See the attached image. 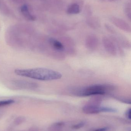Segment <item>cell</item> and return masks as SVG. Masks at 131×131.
Masks as SVG:
<instances>
[{"instance_id":"6da1fadb","label":"cell","mask_w":131,"mask_h":131,"mask_svg":"<svg viewBox=\"0 0 131 131\" xmlns=\"http://www.w3.org/2000/svg\"><path fill=\"white\" fill-rule=\"evenodd\" d=\"M14 72L15 74L19 76L40 81L57 80L62 77V74L59 72L45 68L17 69L15 70Z\"/></svg>"},{"instance_id":"7a4b0ae2","label":"cell","mask_w":131,"mask_h":131,"mask_svg":"<svg viewBox=\"0 0 131 131\" xmlns=\"http://www.w3.org/2000/svg\"><path fill=\"white\" fill-rule=\"evenodd\" d=\"M115 86L108 84H97L87 87L74 88L71 90L72 94L77 96L87 97L103 95L115 90Z\"/></svg>"},{"instance_id":"3957f363","label":"cell","mask_w":131,"mask_h":131,"mask_svg":"<svg viewBox=\"0 0 131 131\" xmlns=\"http://www.w3.org/2000/svg\"><path fill=\"white\" fill-rule=\"evenodd\" d=\"M102 42L105 50L108 53L114 56L117 55V48L113 38L106 36L103 37Z\"/></svg>"},{"instance_id":"277c9868","label":"cell","mask_w":131,"mask_h":131,"mask_svg":"<svg viewBox=\"0 0 131 131\" xmlns=\"http://www.w3.org/2000/svg\"><path fill=\"white\" fill-rule=\"evenodd\" d=\"M109 19L112 23L119 29L127 33H130V26L124 20L114 16L110 17Z\"/></svg>"},{"instance_id":"5b68a950","label":"cell","mask_w":131,"mask_h":131,"mask_svg":"<svg viewBox=\"0 0 131 131\" xmlns=\"http://www.w3.org/2000/svg\"><path fill=\"white\" fill-rule=\"evenodd\" d=\"M20 11L22 16L26 20L30 21H34L36 19V17L33 14L31 7L27 4H24L21 6Z\"/></svg>"},{"instance_id":"8992f818","label":"cell","mask_w":131,"mask_h":131,"mask_svg":"<svg viewBox=\"0 0 131 131\" xmlns=\"http://www.w3.org/2000/svg\"><path fill=\"white\" fill-rule=\"evenodd\" d=\"M85 46L88 50L94 51L98 47L99 40L97 37L94 34H91L87 37L85 40Z\"/></svg>"},{"instance_id":"52a82bcc","label":"cell","mask_w":131,"mask_h":131,"mask_svg":"<svg viewBox=\"0 0 131 131\" xmlns=\"http://www.w3.org/2000/svg\"><path fill=\"white\" fill-rule=\"evenodd\" d=\"M85 113L88 114H98L102 112V107H100L96 103H91L85 105L83 108Z\"/></svg>"},{"instance_id":"ba28073f","label":"cell","mask_w":131,"mask_h":131,"mask_svg":"<svg viewBox=\"0 0 131 131\" xmlns=\"http://www.w3.org/2000/svg\"><path fill=\"white\" fill-rule=\"evenodd\" d=\"M86 23L91 28L97 29L101 27V21L99 18L97 16L92 15L87 18Z\"/></svg>"},{"instance_id":"9c48e42d","label":"cell","mask_w":131,"mask_h":131,"mask_svg":"<svg viewBox=\"0 0 131 131\" xmlns=\"http://www.w3.org/2000/svg\"><path fill=\"white\" fill-rule=\"evenodd\" d=\"M48 41L51 47L58 52H62L65 50L64 44L57 39L51 38Z\"/></svg>"},{"instance_id":"30bf717a","label":"cell","mask_w":131,"mask_h":131,"mask_svg":"<svg viewBox=\"0 0 131 131\" xmlns=\"http://www.w3.org/2000/svg\"><path fill=\"white\" fill-rule=\"evenodd\" d=\"M82 7L76 2L71 4L67 8L66 12L68 14L75 15L79 14L81 11Z\"/></svg>"},{"instance_id":"8fae6325","label":"cell","mask_w":131,"mask_h":131,"mask_svg":"<svg viewBox=\"0 0 131 131\" xmlns=\"http://www.w3.org/2000/svg\"><path fill=\"white\" fill-rule=\"evenodd\" d=\"M0 12L5 16H10L12 15L11 10L3 0H0Z\"/></svg>"},{"instance_id":"7c38bea8","label":"cell","mask_w":131,"mask_h":131,"mask_svg":"<svg viewBox=\"0 0 131 131\" xmlns=\"http://www.w3.org/2000/svg\"><path fill=\"white\" fill-rule=\"evenodd\" d=\"M15 84L17 85L19 87L20 86L21 88H36L37 86V84L35 83L26 81H18L15 82Z\"/></svg>"},{"instance_id":"4fadbf2b","label":"cell","mask_w":131,"mask_h":131,"mask_svg":"<svg viewBox=\"0 0 131 131\" xmlns=\"http://www.w3.org/2000/svg\"><path fill=\"white\" fill-rule=\"evenodd\" d=\"M124 10L127 17L130 20L131 19V4L130 2H126L124 7Z\"/></svg>"},{"instance_id":"5bb4252c","label":"cell","mask_w":131,"mask_h":131,"mask_svg":"<svg viewBox=\"0 0 131 131\" xmlns=\"http://www.w3.org/2000/svg\"><path fill=\"white\" fill-rule=\"evenodd\" d=\"M93 10L92 7L89 5H86L84 9V15L87 18L92 15Z\"/></svg>"},{"instance_id":"9a60e30c","label":"cell","mask_w":131,"mask_h":131,"mask_svg":"<svg viewBox=\"0 0 131 131\" xmlns=\"http://www.w3.org/2000/svg\"><path fill=\"white\" fill-rule=\"evenodd\" d=\"M105 27L107 29V30L110 33L113 34H115L116 33H117V31L115 28H114L113 27L108 24H105Z\"/></svg>"},{"instance_id":"2e32d148","label":"cell","mask_w":131,"mask_h":131,"mask_svg":"<svg viewBox=\"0 0 131 131\" xmlns=\"http://www.w3.org/2000/svg\"><path fill=\"white\" fill-rule=\"evenodd\" d=\"M14 102V101L13 100H12V99L0 101V107L9 105L13 104Z\"/></svg>"},{"instance_id":"e0dca14e","label":"cell","mask_w":131,"mask_h":131,"mask_svg":"<svg viewBox=\"0 0 131 131\" xmlns=\"http://www.w3.org/2000/svg\"><path fill=\"white\" fill-rule=\"evenodd\" d=\"M12 2L17 4H24L26 2V0H10Z\"/></svg>"},{"instance_id":"ac0fdd59","label":"cell","mask_w":131,"mask_h":131,"mask_svg":"<svg viewBox=\"0 0 131 131\" xmlns=\"http://www.w3.org/2000/svg\"><path fill=\"white\" fill-rule=\"evenodd\" d=\"M84 122H81V123H79V124L74 125L73 127V128L74 129H79V128H81L83 127L84 125Z\"/></svg>"},{"instance_id":"d6986e66","label":"cell","mask_w":131,"mask_h":131,"mask_svg":"<svg viewBox=\"0 0 131 131\" xmlns=\"http://www.w3.org/2000/svg\"><path fill=\"white\" fill-rule=\"evenodd\" d=\"M126 117L129 120L131 119V108L128 109L126 113Z\"/></svg>"},{"instance_id":"ffe728a7","label":"cell","mask_w":131,"mask_h":131,"mask_svg":"<svg viewBox=\"0 0 131 131\" xmlns=\"http://www.w3.org/2000/svg\"><path fill=\"white\" fill-rule=\"evenodd\" d=\"M108 129V128L107 127L102 128L96 129V130H95L94 131H106Z\"/></svg>"},{"instance_id":"44dd1931","label":"cell","mask_w":131,"mask_h":131,"mask_svg":"<svg viewBox=\"0 0 131 131\" xmlns=\"http://www.w3.org/2000/svg\"><path fill=\"white\" fill-rule=\"evenodd\" d=\"M101 1H106V0H101Z\"/></svg>"},{"instance_id":"7402d4cb","label":"cell","mask_w":131,"mask_h":131,"mask_svg":"<svg viewBox=\"0 0 131 131\" xmlns=\"http://www.w3.org/2000/svg\"><path fill=\"white\" fill-rule=\"evenodd\" d=\"M30 1H34V0H30Z\"/></svg>"}]
</instances>
